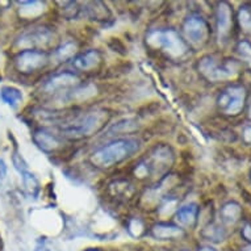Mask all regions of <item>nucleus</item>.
<instances>
[{
  "mask_svg": "<svg viewBox=\"0 0 251 251\" xmlns=\"http://www.w3.org/2000/svg\"><path fill=\"white\" fill-rule=\"evenodd\" d=\"M243 140L251 145V126H246L243 129Z\"/></svg>",
  "mask_w": 251,
  "mask_h": 251,
  "instance_id": "b1692460",
  "label": "nucleus"
},
{
  "mask_svg": "<svg viewBox=\"0 0 251 251\" xmlns=\"http://www.w3.org/2000/svg\"><path fill=\"white\" fill-rule=\"evenodd\" d=\"M138 149V142L134 140H117L113 141L107 146L96 150L92 155H91V162L98 167L101 169H108L115 163L126 159L130 156L133 152Z\"/></svg>",
  "mask_w": 251,
  "mask_h": 251,
  "instance_id": "f257e3e1",
  "label": "nucleus"
},
{
  "mask_svg": "<svg viewBox=\"0 0 251 251\" xmlns=\"http://www.w3.org/2000/svg\"><path fill=\"white\" fill-rule=\"evenodd\" d=\"M242 251H251V245L250 246H247V247H245V249H243Z\"/></svg>",
  "mask_w": 251,
  "mask_h": 251,
  "instance_id": "bb28decb",
  "label": "nucleus"
},
{
  "mask_svg": "<svg viewBox=\"0 0 251 251\" xmlns=\"http://www.w3.org/2000/svg\"><path fill=\"white\" fill-rule=\"evenodd\" d=\"M242 214V209L237 202H227L221 208V221L226 225H234Z\"/></svg>",
  "mask_w": 251,
  "mask_h": 251,
  "instance_id": "4468645a",
  "label": "nucleus"
},
{
  "mask_svg": "<svg viewBox=\"0 0 251 251\" xmlns=\"http://www.w3.org/2000/svg\"><path fill=\"white\" fill-rule=\"evenodd\" d=\"M152 235L156 239H173V238H180L183 235V230L179 229L177 226L173 225H167V224H159L152 227L151 230Z\"/></svg>",
  "mask_w": 251,
  "mask_h": 251,
  "instance_id": "ddd939ff",
  "label": "nucleus"
},
{
  "mask_svg": "<svg viewBox=\"0 0 251 251\" xmlns=\"http://www.w3.org/2000/svg\"><path fill=\"white\" fill-rule=\"evenodd\" d=\"M36 251H49V250H46L45 247H42V249H41V247H37V250H36Z\"/></svg>",
  "mask_w": 251,
  "mask_h": 251,
  "instance_id": "a878e982",
  "label": "nucleus"
},
{
  "mask_svg": "<svg viewBox=\"0 0 251 251\" xmlns=\"http://www.w3.org/2000/svg\"><path fill=\"white\" fill-rule=\"evenodd\" d=\"M242 234H243V237H245V239H247V241H250L251 242V225L250 224H246V225H245V227H243V230H242Z\"/></svg>",
  "mask_w": 251,
  "mask_h": 251,
  "instance_id": "5701e85b",
  "label": "nucleus"
},
{
  "mask_svg": "<svg viewBox=\"0 0 251 251\" xmlns=\"http://www.w3.org/2000/svg\"><path fill=\"white\" fill-rule=\"evenodd\" d=\"M33 140L38 148L44 150V151H51V150H55L59 146V142H58L57 138L49 134V133L44 132V130L34 133Z\"/></svg>",
  "mask_w": 251,
  "mask_h": 251,
  "instance_id": "2eb2a0df",
  "label": "nucleus"
},
{
  "mask_svg": "<svg viewBox=\"0 0 251 251\" xmlns=\"http://www.w3.org/2000/svg\"><path fill=\"white\" fill-rule=\"evenodd\" d=\"M217 34L220 44L226 41L231 30V8L227 3H220L217 8Z\"/></svg>",
  "mask_w": 251,
  "mask_h": 251,
  "instance_id": "1a4fd4ad",
  "label": "nucleus"
},
{
  "mask_svg": "<svg viewBox=\"0 0 251 251\" xmlns=\"http://www.w3.org/2000/svg\"><path fill=\"white\" fill-rule=\"evenodd\" d=\"M105 115L104 112H91L74 120L62 128V133L70 138H80L84 136H91L103 125Z\"/></svg>",
  "mask_w": 251,
  "mask_h": 251,
  "instance_id": "20e7f679",
  "label": "nucleus"
},
{
  "mask_svg": "<svg viewBox=\"0 0 251 251\" xmlns=\"http://www.w3.org/2000/svg\"><path fill=\"white\" fill-rule=\"evenodd\" d=\"M146 41L155 49H162L166 54L174 58H179L187 53V45L180 36L171 29L151 30L146 37Z\"/></svg>",
  "mask_w": 251,
  "mask_h": 251,
  "instance_id": "f03ea898",
  "label": "nucleus"
},
{
  "mask_svg": "<svg viewBox=\"0 0 251 251\" xmlns=\"http://www.w3.org/2000/svg\"><path fill=\"white\" fill-rule=\"evenodd\" d=\"M199 71L210 82H221L233 79L238 74V63L234 61H226L221 65L213 57H204L199 63Z\"/></svg>",
  "mask_w": 251,
  "mask_h": 251,
  "instance_id": "7ed1b4c3",
  "label": "nucleus"
},
{
  "mask_svg": "<svg viewBox=\"0 0 251 251\" xmlns=\"http://www.w3.org/2000/svg\"><path fill=\"white\" fill-rule=\"evenodd\" d=\"M75 49H76V46H75L73 42H67L65 45H62L61 48H58V50L55 51V57H57L59 61L67 59V58H70L71 55L75 53Z\"/></svg>",
  "mask_w": 251,
  "mask_h": 251,
  "instance_id": "6ab92c4d",
  "label": "nucleus"
},
{
  "mask_svg": "<svg viewBox=\"0 0 251 251\" xmlns=\"http://www.w3.org/2000/svg\"><path fill=\"white\" fill-rule=\"evenodd\" d=\"M53 38V34L46 28H37L30 30L19 40V46L25 50H34V48L49 45Z\"/></svg>",
  "mask_w": 251,
  "mask_h": 251,
  "instance_id": "6e6552de",
  "label": "nucleus"
},
{
  "mask_svg": "<svg viewBox=\"0 0 251 251\" xmlns=\"http://www.w3.org/2000/svg\"><path fill=\"white\" fill-rule=\"evenodd\" d=\"M142 229H144V226H142V223H141L140 220H133L129 224V230H130V233L133 235H136V237H138L142 233Z\"/></svg>",
  "mask_w": 251,
  "mask_h": 251,
  "instance_id": "4be33fe9",
  "label": "nucleus"
},
{
  "mask_svg": "<svg viewBox=\"0 0 251 251\" xmlns=\"http://www.w3.org/2000/svg\"><path fill=\"white\" fill-rule=\"evenodd\" d=\"M200 251H217V250L210 246H202V247H200Z\"/></svg>",
  "mask_w": 251,
  "mask_h": 251,
  "instance_id": "393cba45",
  "label": "nucleus"
},
{
  "mask_svg": "<svg viewBox=\"0 0 251 251\" xmlns=\"http://www.w3.org/2000/svg\"><path fill=\"white\" fill-rule=\"evenodd\" d=\"M246 101V90L241 86L227 87L218 98V107L227 116H237Z\"/></svg>",
  "mask_w": 251,
  "mask_h": 251,
  "instance_id": "39448f33",
  "label": "nucleus"
},
{
  "mask_svg": "<svg viewBox=\"0 0 251 251\" xmlns=\"http://www.w3.org/2000/svg\"><path fill=\"white\" fill-rule=\"evenodd\" d=\"M183 32H184L185 40L195 48H201L209 36L208 24L200 16L188 17L183 25Z\"/></svg>",
  "mask_w": 251,
  "mask_h": 251,
  "instance_id": "423d86ee",
  "label": "nucleus"
},
{
  "mask_svg": "<svg viewBox=\"0 0 251 251\" xmlns=\"http://www.w3.org/2000/svg\"><path fill=\"white\" fill-rule=\"evenodd\" d=\"M204 235H205L206 238H209L210 241H214V242H220V241H223L225 238V233L217 225H210L208 229L204 230Z\"/></svg>",
  "mask_w": 251,
  "mask_h": 251,
  "instance_id": "a211bd4d",
  "label": "nucleus"
},
{
  "mask_svg": "<svg viewBox=\"0 0 251 251\" xmlns=\"http://www.w3.org/2000/svg\"><path fill=\"white\" fill-rule=\"evenodd\" d=\"M238 23L245 33L251 34V7L243 5L239 8Z\"/></svg>",
  "mask_w": 251,
  "mask_h": 251,
  "instance_id": "f3484780",
  "label": "nucleus"
},
{
  "mask_svg": "<svg viewBox=\"0 0 251 251\" xmlns=\"http://www.w3.org/2000/svg\"><path fill=\"white\" fill-rule=\"evenodd\" d=\"M196 217H198V206L195 204H188L177 209L175 220L181 227H191L194 226Z\"/></svg>",
  "mask_w": 251,
  "mask_h": 251,
  "instance_id": "9b49d317",
  "label": "nucleus"
},
{
  "mask_svg": "<svg viewBox=\"0 0 251 251\" xmlns=\"http://www.w3.org/2000/svg\"><path fill=\"white\" fill-rule=\"evenodd\" d=\"M100 63V54L99 51L96 50H90V51H86V53L80 54L76 58H74L73 61V66L76 69V70L80 71H88L95 69L98 65Z\"/></svg>",
  "mask_w": 251,
  "mask_h": 251,
  "instance_id": "9d476101",
  "label": "nucleus"
},
{
  "mask_svg": "<svg viewBox=\"0 0 251 251\" xmlns=\"http://www.w3.org/2000/svg\"><path fill=\"white\" fill-rule=\"evenodd\" d=\"M250 117H251V107H250Z\"/></svg>",
  "mask_w": 251,
  "mask_h": 251,
  "instance_id": "cd10ccee",
  "label": "nucleus"
},
{
  "mask_svg": "<svg viewBox=\"0 0 251 251\" xmlns=\"http://www.w3.org/2000/svg\"><path fill=\"white\" fill-rule=\"evenodd\" d=\"M237 51H238L241 59H243L245 62H247L251 66V44L247 41L239 42L238 46H237Z\"/></svg>",
  "mask_w": 251,
  "mask_h": 251,
  "instance_id": "aec40b11",
  "label": "nucleus"
},
{
  "mask_svg": "<svg viewBox=\"0 0 251 251\" xmlns=\"http://www.w3.org/2000/svg\"><path fill=\"white\" fill-rule=\"evenodd\" d=\"M15 63L20 73L28 74L45 66L48 63V55L38 50H24L17 55Z\"/></svg>",
  "mask_w": 251,
  "mask_h": 251,
  "instance_id": "0eeeda50",
  "label": "nucleus"
},
{
  "mask_svg": "<svg viewBox=\"0 0 251 251\" xmlns=\"http://www.w3.org/2000/svg\"><path fill=\"white\" fill-rule=\"evenodd\" d=\"M76 82H78V78H76L74 74L63 73V74H58L50 79L49 82L46 83L45 88L49 91V92H51V91L61 90L63 87L73 86V84H75Z\"/></svg>",
  "mask_w": 251,
  "mask_h": 251,
  "instance_id": "f8f14e48",
  "label": "nucleus"
},
{
  "mask_svg": "<svg viewBox=\"0 0 251 251\" xmlns=\"http://www.w3.org/2000/svg\"><path fill=\"white\" fill-rule=\"evenodd\" d=\"M23 174V180H24V185L26 187V190L30 192V194H34V191L38 190V183L36 180V177L32 175L28 171H24Z\"/></svg>",
  "mask_w": 251,
  "mask_h": 251,
  "instance_id": "412c9836",
  "label": "nucleus"
},
{
  "mask_svg": "<svg viewBox=\"0 0 251 251\" xmlns=\"http://www.w3.org/2000/svg\"><path fill=\"white\" fill-rule=\"evenodd\" d=\"M0 98L5 104H8L9 107H17L21 103L23 95L21 92L15 87H3L0 90Z\"/></svg>",
  "mask_w": 251,
  "mask_h": 251,
  "instance_id": "dca6fc26",
  "label": "nucleus"
}]
</instances>
